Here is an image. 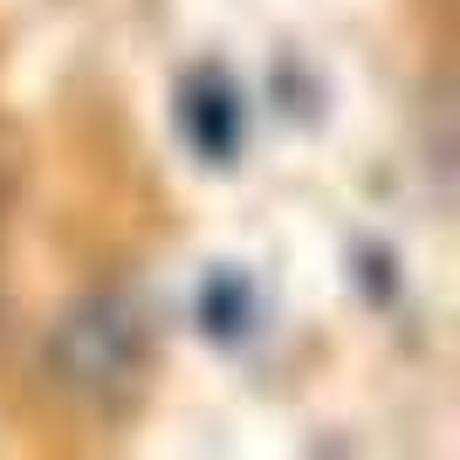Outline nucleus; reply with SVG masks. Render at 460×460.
<instances>
[{
    "mask_svg": "<svg viewBox=\"0 0 460 460\" xmlns=\"http://www.w3.org/2000/svg\"><path fill=\"white\" fill-rule=\"evenodd\" d=\"M199 330H207L213 344H248L254 330H261V288L241 269H213L199 282Z\"/></svg>",
    "mask_w": 460,
    "mask_h": 460,
    "instance_id": "3",
    "label": "nucleus"
},
{
    "mask_svg": "<svg viewBox=\"0 0 460 460\" xmlns=\"http://www.w3.org/2000/svg\"><path fill=\"white\" fill-rule=\"evenodd\" d=\"M172 131L213 172L241 165V152H248V90H241L220 62L186 69V76H179V96H172Z\"/></svg>",
    "mask_w": 460,
    "mask_h": 460,
    "instance_id": "2",
    "label": "nucleus"
},
{
    "mask_svg": "<svg viewBox=\"0 0 460 460\" xmlns=\"http://www.w3.org/2000/svg\"><path fill=\"white\" fill-rule=\"evenodd\" d=\"M152 365V323L131 296L96 288L83 296L49 337V371H56L76 399H124Z\"/></svg>",
    "mask_w": 460,
    "mask_h": 460,
    "instance_id": "1",
    "label": "nucleus"
}]
</instances>
